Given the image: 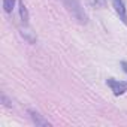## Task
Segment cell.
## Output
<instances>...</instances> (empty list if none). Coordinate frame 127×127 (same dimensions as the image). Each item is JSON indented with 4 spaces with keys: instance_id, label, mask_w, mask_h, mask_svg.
<instances>
[{
    "instance_id": "1",
    "label": "cell",
    "mask_w": 127,
    "mask_h": 127,
    "mask_svg": "<svg viewBox=\"0 0 127 127\" xmlns=\"http://www.w3.org/2000/svg\"><path fill=\"white\" fill-rule=\"evenodd\" d=\"M64 8L69 11V14L79 23V24H87L88 23V17L82 8V5L78 2V0H61Z\"/></svg>"
},
{
    "instance_id": "2",
    "label": "cell",
    "mask_w": 127,
    "mask_h": 127,
    "mask_svg": "<svg viewBox=\"0 0 127 127\" xmlns=\"http://www.w3.org/2000/svg\"><path fill=\"white\" fill-rule=\"evenodd\" d=\"M106 84L111 87V90L114 91V94L115 96H121V94H124L126 91H127V82L126 81H118V79H108L106 81Z\"/></svg>"
},
{
    "instance_id": "3",
    "label": "cell",
    "mask_w": 127,
    "mask_h": 127,
    "mask_svg": "<svg viewBox=\"0 0 127 127\" xmlns=\"http://www.w3.org/2000/svg\"><path fill=\"white\" fill-rule=\"evenodd\" d=\"M112 5L117 11V14L120 15V18L123 20L124 24H127V11H126V5L123 0H112Z\"/></svg>"
},
{
    "instance_id": "4",
    "label": "cell",
    "mask_w": 127,
    "mask_h": 127,
    "mask_svg": "<svg viewBox=\"0 0 127 127\" xmlns=\"http://www.w3.org/2000/svg\"><path fill=\"white\" fill-rule=\"evenodd\" d=\"M29 114H30V118H32V121L36 124V126H43V127H46V126H51L49 124V121L48 120H45L39 112H36V111H29Z\"/></svg>"
},
{
    "instance_id": "5",
    "label": "cell",
    "mask_w": 127,
    "mask_h": 127,
    "mask_svg": "<svg viewBox=\"0 0 127 127\" xmlns=\"http://www.w3.org/2000/svg\"><path fill=\"white\" fill-rule=\"evenodd\" d=\"M20 17H21V21L24 24H29V20H30V15H29V11L24 5V2L20 0Z\"/></svg>"
},
{
    "instance_id": "6",
    "label": "cell",
    "mask_w": 127,
    "mask_h": 127,
    "mask_svg": "<svg viewBox=\"0 0 127 127\" xmlns=\"http://www.w3.org/2000/svg\"><path fill=\"white\" fill-rule=\"evenodd\" d=\"M14 5H15V0H3V8H5V12L11 14L12 9H14Z\"/></svg>"
},
{
    "instance_id": "7",
    "label": "cell",
    "mask_w": 127,
    "mask_h": 127,
    "mask_svg": "<svg viewBox=\"0 0 127 127\" xmlns=\"http://www.w3.org/2000/svg\"><path fill=\"white\" fill-rule=\"evenodd\" d=\"M21 34H23V36H24L30 43H36V37H34V36H32L29 30H21Z\"/></svg>"
},
{
    "instance_id": "8",
    "label": "cell",
    "mask_w": 127,
    "mask_h": 127,
    "mask_svg": "<svg viewBox=\"0 0 127 127\" xmlns=\"http://www.w3.org/2000/svg\"><path fill=\"white\" fill-rule=\"evenodd\" d=\"M93 2L97 8H105L106 6V0H93Z\"/></svg>"
},
{
    "instance_id": "9",
    "label": "cell",
    "mask_w": 127,
    "mask_h": 127,
    "mask_svg": "<svg viewBox=\"0 0 127 127\" xmlns=\"http://www.w3.org/2000/svg\"><path fill=\"white\" fill-rule=\"evenodd\" d=\"M2 102H3V103H5V106H8V108H9V106H12V105H11V102L8 100V97H6L5 94L2 96Z\"/></svg>"
},
{
    "instance_id": "10",
    "label": "cell",
    "mask_w": 127,
    "mask_h": 127,
    "mask_svg": "<svg viewBox=\"0 0 127 127\" xmlns=\"http://www.w3.org/2000/svg\"><path fill=\"white\" fill-rule=\"evenodd\" d=\"M121 66H123V69H124V72L127 73V61H121Z\"/></svg>"
}]
</instances>
